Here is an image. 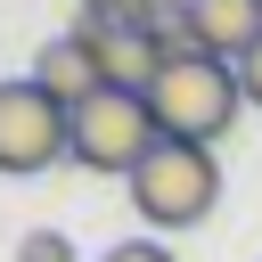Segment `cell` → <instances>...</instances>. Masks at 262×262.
I'll list each match as a JSON object with an SVG mask.
<instances>
[{"instance_id":"9c48e42d","label":"cell","mask_w":262,"mask_h":262,"mask_svg":"<svg viewBox=\"0 0 262 262\" xmlns=\"http://www.w3.org/2000/svg\"><path fill=\"white\" fill-rule=\"evenodd\" d=\"M237 90H246V106H262V49L237 57Z\"/></svg>"},{"instance_id":"7a4b0ae2","label":"cell","mask_w":262,"mask_h":262,"mask_svg":"<svg viewBox=\"0 0 262 262\" xmlns=\"http://www.w3.org/2000/svg\"><path fill=\"white\" fill-rule=\"evenodd\" d=\"M131 205H139V221H156V229H196V221L221 205V164H213V147L164 139V147L131 172Z\"/></svg>"},{"instance_id":"6da1fadb","label":"cell","mask_w":262,"mask_h":262,"mask_svg":"<svg viewBox=\"0 0 262 262\" xmlns=\"http://www.w3.org/2000/svg\"><path fill=\"white\" fill-rule=\"evenodd\" d=\"M237 106H246L237 66H221L213 49L172 57V66L147 82V115H156V131H164V139H180V147H213V139L237 123Z\"/></svg>"},{"instance_id":"8992f818","label":"cell","mask_w":262,"mask_h":262,"mask_svg":"<svg viewBox=\"0 0 262 262\" xmlns=\"http://www.w3.org/2000/svg\"><path fill=\"white\" fill-rule=\"evenodd\" d=\"M180 8H188V33L221 66H237V57L262 49V0H180Z\"/></svg>"},{"instance_id":"ba28073f","label":"cell","mask_w":262,"mask_h":262,"mask_svg":"<svg viewBox=\"0 0 262 262\" xmlns=\"http://www.w3.org/2000/svg\"><path fill=\"white\" fill-rule=\"evenodd\" d=\"M106 262H180V254H172V246H156V237H123Z\"/></svg>"},{"instance_id":"277c9868","label":"cell","mask_w":262,"mask_h":262,"mask_svg":"<svg viewBox=\"0 0 262 262\" xmlns=\"http://www.w3.org/2000/svg\"><path fill=\"white\" fill-rule=\"evenodd\" d=\"M74 156V115L25 74V82H0V172L8 180H33L49 164Z\"/></svg>"},{"instance_id":"52a82bcc","label":"cell","mask_w":262,"mask_h":262,"mask_svg":"<svg viewBox=\"0 0 262 262\" xmlns=\"http://www.w3.org/2000/svg\"><path fill=\"white\" fill-rule=\"evenodd\" d=\"M16 262H74V237L66 229H25L16 237Z\"/></svg>"},{"instance_id":"3957f363","label":"cell","mask_w":262,"mask_h":262,"mask_svg":"<svg viewBox=\"0 0 262 262\" xmlns=\"http://www.w3.org/2000/svg\"><path fill=\"white\" fill-rule=\"evenodd\" d=\"M156 147H164V131H156V115H147L139 90H98L90 106H74V164H82V172L131 180Z\"/></svg>"},{"instance_id":"5b68a950","label":"cell","mask_w":262,"mask_h":262,"mask_svg":"<svg viewBox=\"0 0 262 262\" xmlns=\"http://www.w3.org/2000/svg\"><path fill=\"white\" fill-rule=\"evenodd\" d=\"M33 82H41L66 115H74V106H90V98L106 90V82H98V57H90V41H82V33L41 41V49H33Z\"/></svg>"}]
</instances>
